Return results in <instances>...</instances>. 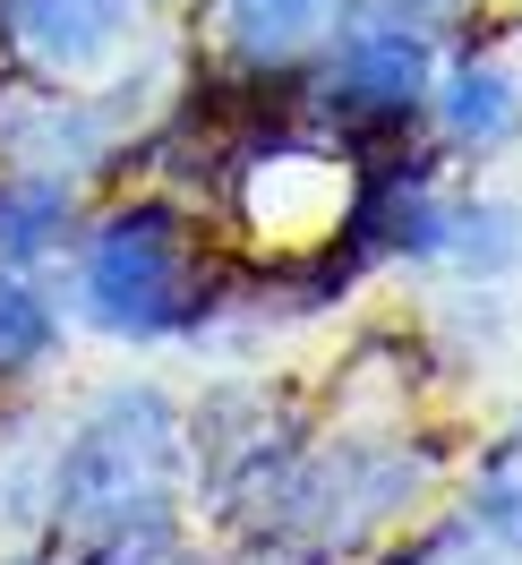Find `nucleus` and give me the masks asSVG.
<instances>
[{
	"label": "nucleus",
	"mask_w": 522,
	"mask_h": 565,
	"mask_svg": "<svg viewBox=\"0 0 522 565\" xmlns=\"http://www.w3.org/2000/svg\"><path fill=\"white\" fill-rule=\"evenodd\" d=\"M189 412L163 386H111L70 420L43 462V540L70 565L180 540L189 523Z\"/></svg>",
	"instance_id": "f257e3e1"
},
{
	"label": "nucleus",
	"mask_w": 522,
	"mask_h": 565,
	"mask_svg": "<svg viewBox=\"0 0 522 565\" xmlns=\"http://www.w3.org/2000/svg\"><path fill=\"white\" fill-rule=\"evenodd\" d=\"M70 266H77V318L111 343H198L214 291L232 275L214 257L206 214L172 189H129V198L86 206Z\"/></svg>",
	"instance_id": "f03ea898"
},
{
	"label": "nucleus",
	"mask_w": 522,
	"mask_h": 565,
	"mask_svg": "<svg viewBox=\"0 0 522 565\" xmlns=\"http://www.w3.org/2000/svg\"><path fill=\"white\" fill-rule=\"evenodd\" d=\"M446 471V446L419 428H377V437H309V455L291 471L283 523L266 548H317V557H360L385 548L394 531L412 523L428 489Z\"/></svg>",
	"instance_id": "7ed1b4c3"
},
{
	"label": "nucleus",
	"mask_w": 522,
	"mask_h": 565,
	"mask_svg": "<svg viewBox=\"0 0 522 565\" xmlns=\"http://www.w3.org/2000/svg\"><path fill=\"white\" fill-rule=\"evenodd\" d=\"M437 52L446 43L412 35L377 18L369 0H351V18L334 26V43L309 61V129L343 163L360 154H385L428 129V77H437Z\"/></svg>",
	"instance_id": "20e7f679"
},
{
	"label": "nucleus",
	"mask_w": 522,
	"mask_h": 565,
	"mask_svg": "<svg viewBox=\"0 0 522 565\" xmlns=\"http://www.w3.org/2000/svg\"><path fill=\"white\" fill-rule=\"evenodd\" d=\"M446 146L403 138L385 154H360L343 189V214H334V248H343L360 275H385V266H437V241H446Z\"/></svg>",
	"instance_id": "39448f33"
},
{
	"label": "nucleus",
	"mask_w": 522,
	"mask_h": 565,
	"mask_svg": "<svg viewBox=\"0 0 522 565\" xmlns=\"http://www.w3.org/2000/svg\"><path fill=\"white\" fill-rule=\"evenodd\" d=\"M146 0H0L9 86H86L138 43Z\"/></svg>",
	"instance_id": "423d86ee"
},
{
	"label": "nucleus",
	"mask_w": 522,
	"mask_h": 565,
	"mask_svg": "<svg viewBox=\"0 0 522 565\" xmlns=\"http://www.w3.org/2000/svg\"><path fill=\"white\" fill-rule=\"evenodd\" d=\"M428 138L446 146V163H497L522 146V77L514 61H497L480 35L437 52L428 77Z\"/></svg>",
	"instance_id": "0eeeda50"
},
{
	"label": "nucleus",
	"mask_w": 522,
	"mask_h": 565,
	"mask_svg": "<svg viewBox=\"0 0 522 565\" xmlns=\"http://www.w3.org/2000/svg\"><path fill=\"white\" fill-rule=\"evenodd\" d=\"M351 0H206V43L232 70H309Z\"/></svg>",
	"instance_id": "6e6552de"
},
{
	"label": "nucleus",
	"mask_w": 522,
	"mask_h": 565,
	"mask_svg": "<svg viewBox=\"0 0 522 565\" xmlns=\"http://www.w3.org/2000/svg\"><path fill=\"white\" fill-rule=\"evenodd\" d=\"M86 223V180L35 172V163H0V266H61Z\"/></svg>",
	"instance_id": "1a4fd4ad"
},
{
	"label": "nucleus",
	"mask_w": 522,
	"mask_h": 565,
	"mask_svg": "<svg viewBox=\"0 0 522 565\" xmlns=\"http://www.w3.org/2000/svg\"><path fill=\"white\" fill-rule=\"evenodd\" d=\"M61 343H70L61 300H52L26 266H0V394L35 386L43 369L61 360Z\"/></svg>",
	"instance_id": "9d476101"
},
{
	"label": "nucleus",
	"mask_w": 522,
	"mask_h": 565,
	"mask_svg": "<svg viewBox=\"0 0 522 565\" xmlns=\"http://www.w3.org/2000/svg\"><path fill=\"white\" fill-rule=\"evenodd\" d=\"M437 266H454L462 282H505L522 275V206L514 198H454Z\"/></svg>",
	"instance_id": "9b49d317"
},
{
	"label": "nucleus",
	"mask_w": 522,
	"mask_h": 565,
	"mask_svg": "<svg viewBox=\"0 0 522 565\" xmlns=\"http://www.w3.org/2000/svg\"><path fill=\"white\" fill-rule=\"evenodd\" d=\"M462 514L480 523V540L497 557H522V412L480 446L471 480H462Z\"/></svg>",
	"instance_id": "f8f14e48"
},
{
	"label": "nucleus",
	"mask_w": 522,
	"mask_h": 565,
	"mask_svg": "<svg viewBox=\"0 0 522 565\" xmlns=\"http://www.w3.org/2000/svg\"><path fill=\"white\" fill-rule=\"evenodd\" d=\"M369 9L394 18V26H412V35H428V43H446V35L471 26V9H480V0H369Z\"/></svg>",
	"instance_id": "ddd939ff"
},
{
	"label": "nucleus",
	"mask_w": 522,
	"mask_h": 565,
	"mask_svg": "<svg viewBox=\"0 0 522 565\" xmlns=\"http://www.w3.org/2000/svg\"><path fill=\"white\" fill-rule=\"evenodd\" d=\"M95 565H206V557H189V540H155V548H120V557H95Z\"/></svg>",
	"instance_id": "4468645a"
},
{
	"label": "nucleus",
	"mask_w": 522,
	"mask_h": 565,
	"mask_svg": "<svg viewBox=\"0 0 522 565\" xmlns=\"http://www.w3.org/2000/svg\"><path fill=\"white\" fill-rule=\"evenodd\" d=\"M0 565H70V557H61L52 540H43V548H9V557H0Z\"/></svg>",
	"instance_id": "2eb2a0df"
},
{
	"label": "nucleus",
	"mask_w": 522,
	"mask_h": 565,
	"mask_svg": "<svg viewBox=\"0 0 522 565\" xmlns=\"http://www.w3.org/2000/svg\"><path fill=\"white\" fill-rule=\"evenodd\" d=\"M514 35H522V26H514Z\"/></svg>",
	"instance_id": "dca6fc26"
}]
</instances>
